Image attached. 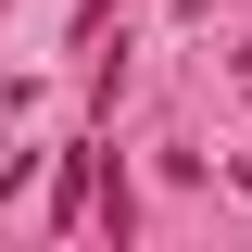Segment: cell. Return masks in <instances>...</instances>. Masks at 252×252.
<instances>
[{"label":"cell","mask_w":252,"mask_h":252,"mask_svg":"<svg viewBox=\"0 0 252 252\" xmlns=\"http://www.w3.org/2000/svg\"><path fill=\"white\" fill-rule=\"evenodd\" d=\"M89 189H101V152H63V189H51V227L89 215Z\"/></svg>","instance_id":"cell-1"}]
</instances>
